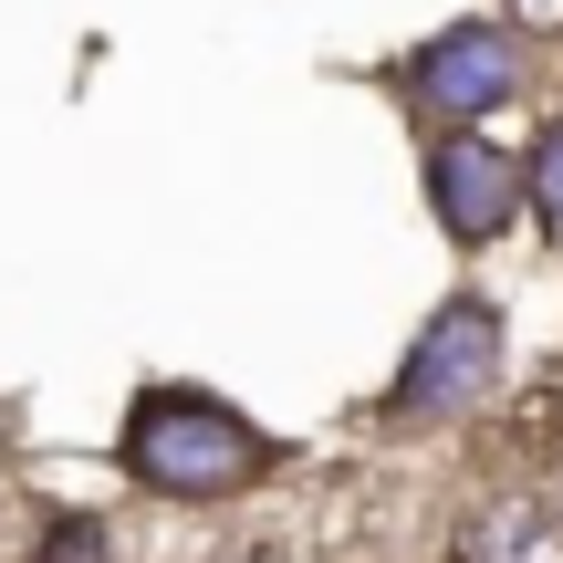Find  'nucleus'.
<instances>
[{
  "label": "nucleus",
  "instance_id": "2",
  "mask_svg": "<svg viewBox=\"0 0 563 563\" xmlns=\"http://www.w3.org/2000/svg\"><path fill=\"white\" fill-rule=\"evenodd\" d=\"M501 376H511V323L490 292H449L439 313L407 334L397 376H386L376 418L407 428V439H428V428H470L501 407Z\"/></svg>",
  "mask_w": 563,
  "mask_h": 563
},
{
  "label": "nucleus",
  "instance_id": "7",
  "mask_svg": "<svg viewBox=\"0 0 563 563\" xmlns=\"http://www.w3.org/2000/svg\"><path fill=\"white\" fill-rule=\"evenodd\" d=\"M32 563H115V522H104V511H53Z\"/></svg>",
  "mask_w": 563,
  "mask_h": 563
},
{
  "label": "nucleus",
  "instance_id": "1",
  "mask_svg": "<svg viewBox=\"0 0 563 563\" xmlns=\"http://www.w3.org/2000/svg\"><path fill=\"white\" fill-rule=\"evenodd\" d=\"M115 470H125V490H146V501H167V511H220V501H251L282 470V439L262 418H241L220 386L157 376V386L125 397Z\"/></svg>",
  "mask_w": 563,
  "mask_h": 563
},
{
  "label": "nucleus",
  "instance_id": "6",
  "mask_svg": "<svg viewBox=\"0 0 563 563\" xmlns=\"http://www.w3.org/2000/svg\"><path fill=\"white\" fill-rule=\"evenodd\" d=\"M522 188H532V199H522V220H543V241L563 251V115L522 146Z\"/></svg>",
  "mask_w": 563,
  "mask_h": 563
},
{
  "label": "nucleus",
  "instance_id": "8",
  "mask_svg": "<svg viewBox=\"0 0 563 563\" xmlns=\"http://www.w3.org/2000/svg\"><path fill=\"white\" fill-rule=\"evenodd\" d=\"M501 21H511L522 42H532V32H563V0H501Z\"/></svg>",
  "mask_w": 563,
  "mask_h": 563
},
{
  "label": "nucleus",
  "instance_id": "5",
  "mask_svg": "<svg viewBox=\"0 0 563 563\" xmlns=\"http://www.w3.org/2000/svg\"><path fill=\"white\" fill-rule=\"evenodd\" d=\"M449 563H563L553 490H481V501L449 522Z\"/></svg>",
  "mask_w": 563,
  "mask_h": 563
},
{
  "label": "nucleus",
  "instance_id": "4",
  "mask_svg": "<svg viewBox=\"0 0 563 563\" xmlns=\"http://www.w3.org/2000/svg\"><path fill=\"white\" fill-rule=\"evenodd\" d=\"M418 188H428V220H439L449 251L511 241V230H522V199H532L522 188V146H501L490 125H449V136L428 146Z\"/></svg>",
  "mask_w": 563,
  "mask_h": 563
},
{
  "label": "nucleus",
  "instance_id": "3",
  "mask_svg": "<svg viewBox=\"0 0 563 563\" xmlns=\"http://www.w3.org/2000/svg\"><path fill=\"white\" fill-rule=\"evenodd\" d=\"M397 84H407V104H418L428 125H490L511 95H522V32L511 21H449V32H428L418 53L397 63Z\"/></svg>",
  "mask_w": 563,
  "mask_h": 563
},
{
  "label": "nucleus",
  "instance_id": "9",
  "mask_svg": "<svg viewBox=\"0 0 563 563\" xmlns=\"http://www.w3.org/2000/svg\"><path fill=\"white\" fill-rule=\"evenodd\" d=\"M553 511H563V460H553Z\"/></svg>",
  "mask_w": 563,
  "mask_h": 563
}]
</instances>
